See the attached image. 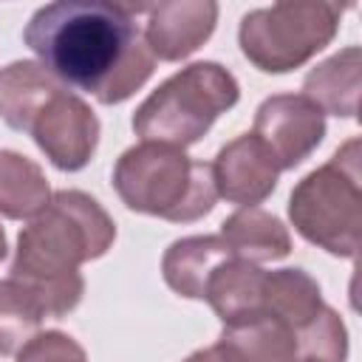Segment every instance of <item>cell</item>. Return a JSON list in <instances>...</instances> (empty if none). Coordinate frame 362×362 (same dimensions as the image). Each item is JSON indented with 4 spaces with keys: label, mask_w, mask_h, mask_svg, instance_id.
<instances>
[{
    "label": "cell",
    "mask_w": 362,
    "mask_h": 362,
    "mask_svg": "<svg viewBox=\"0 0 362 362\" xmlns=\"http://www.w3.org/2000/svg\"><path fill=\"white\" fill-rule=\"evenodd\" d=\"M48 201L51 192L42 170L14 150H0V215L14 221L34 218Z\"/></svg>",
    "instance_id": "18"
},
{
    "label": "cell",
    "mask_w": 362,
    "mask_h": 362,
    "mask_svg": "<svg viewBox=\"0 0 362 362\" xmlns=\"http://www.w3.org/2000/svg\"><path fill=\"white\" fill-rule=\"evenodd\" d=\"M28 133L59 170H82L96 150L99 122L79 96L59 88L37 110Z\"/></svg>",
    "instance_id": "7"
},
{
    "label": "cell",
    "mask_w": 362,
    "mask_h": 362,
    "mask_svg": "<svg viewBox=\"0 0 362 362\" xmlns=\"http://www.w3.org/2000/svg\"><path fill=\"white\" fill-rule=\"evenodd\" d=\"M277 175L280 164L255 133H243L229 141L212 164L218 195L243 206H255L266 195H272V189L277 187Z\"/></svg>",
    "instance_id": "9"
},
{
    "label": "cell",
    "mask_w": 362,
    "mask_h": 362,
    "mask_svg": "<svg viewBox=\"0 0 362 362\" xmlns=\"http://www.w3.org/2000/svg\"><path fill=\"white\" fill-rule=\"evenodd\" d=\"M294 362H322V359H294Z\"/></svg>",
    "instance_id": "24"
},
{
    "label": "cell",
    "mask_w": 362,
    "mask_h": 362,
    "mask_svg": "<svg viewBox=\"0 0 362 362\" xmlns=\"http://www.w3.org/2000/svg\"><path fill=\"white\" fill-rule=\"evenodd\" d=\"M113 187L130 209L175 223L204 218L218 198L212 164L192 161L181 147L156 141H141L122 153Z\"/></svg>",
    "instance_id": "3"
},
{
    "label": "cell",
    "mask_w": 362,
    "mask_h": 362,
    "mask_svg": "<svg viewBox=\"0 0 362 362\" xmlns=\"http://www.w3.org/2000/svg\"><path fill=\"white\" fill-rule=\"evenodd\" d=\"M144 11L147 6L124 3H48L34 11L23 37L51 76L116 105L139 90L156 65L136 20Z\"/></svg>",
    "instance_id": "1"
},
{
    "label": "cell",
    "mask_w": 362,
    "mask_h": 362,
    "mask_svg": "<svg viewBox=\"0 0 362 362\" xmlns=\"http://www.w3.org/2000/svg\"><path fill=\"white\" fill-rule=\"evenodd\" d=\"M235 257L232 249L223 243L221 235H195L175 240L161 260L164 280L173 291L189 300H204V288L209 274L223 263Z\"/></svg>",
    "instance_id": "13"
},
{
    "label": "cell",
    "mask_w": 362,
    "mask_h": 362,
    "mask_svg": "<svg viewBox=\"0 0 362 362\" xmlns=\"http://www.w3.org/2000/svg\"><path fill=\"white\" fill-rule=\"evenodd\" d=\"M342 6L325 0H291L249 11L240 23V51L266 74H286L322 51L339 25Z\"/></svg>",
    "instance_id": "6"
},
{
    "label": "cell",
    "mask_w": 362,
    "mask_h": 362,
    "mask_svg": "<svg viewBox=\"0 0 362 362\" xmlns=\"http://www.w3.org/2000/svg\"><path fill=\"white\" fill-rule=\"evenodd\" d=\"M359 85H362V51L359 45H348L305 76L303 96L311 99L322 113L351 119L359 110Z\"/></svg>",
    "instance_id": "14"
},
{
    "label": "cell",
    "mask_w": 362,
    "mask_h": 362,
    "mask_svg": "<svg viewBox=\"0 0 362 362\" xmlns=\"http://www.w3.org/2000/svg\"><path fill=\"white\" fill-rule=\"evenodd\" d=\"M17 362H88L82 345L59 331H45L31 337L20 351Z\"/></svg>",
    "instance_id": "21"
},
{
    "label": "cell",
    "mask_w": 362,
    "mask_h": 362,
    "mask_svg": "<svg viewBox=\"0 0 362 362\" xmlns=\"http://www.w3.org/2000/svg\"><path fill=\"white\" fill-rule=\"evenodd\" d=\"M6 257V235H3V226H0V260Z\"/></svg>",
    "instance_id": "23"
},
{
    "label": "cell",
    "mask_w": 362,
    "mask_h": 362,
    "mask_svg": "<svg viewBox=\"0 0 362 362\" xmlns=\"http://www.w3.org/2000/svg\"><path fill=\"white\" fill-rule=\"evenodd\" d=\"M235 76L218 62H195L158 85L136 110L133 130L141 141L187 147L195 144L212 122L238 102Z\"/></svg>",
    "instance_id": "5"
},
{
    "label": "cell",
    "mask_w": 362,
    "mask_h": 362,
    "mask_svg": "<svg viewBox=\"0 0 362 362\" xmlns=\"http://www.w3.org/2000/svg\"><path fill=\"white\" fill-rule=\"evenodd\" d=\"M113 238L110 215L90 195L62 189L23 226L11 277L37 297L45 317H62L85 291L79 263L102 257Z\"/></svg>",
    "instance_id": "2"
},
{
    "label": "cell",
    "mask_w": 362,
    "mask_h": 362,
    "mask_svg": "<svg viewBox=\"0 0 362 362\" xmlns=\"http://www.w3.org/2000/svg\"><path fill=\"white\" fill-rule=\"evenodd\" d=\"M144 42L156 59H184L204 45L218 20V6L209 0H173L147 6Z\"/></svg>",
    "instance_id": "10"
},
{
    "label": "cell",
    "mask_w": 362,
    "mask_h": 362,
    "mask_svg": "<svg viewBox=\"0 0 362 362\" xmlns=\"http://www.w3.org/2000/svg\"><path fill=\"white\" fill-rule=\"evenodd\" d=\"M263 283L266 272L249 260L229 257L206 280L204 300L215 308L223 325L243 322L263 314Z\"/></svg>",
    "instance_id": "12"
},
{
    "label": "cell",
    "mask_w": 362,
    "mask_h": 362,
    "mask_svg": "<svg viewBox=\"0 0 362 362\" xmlns=\"http://www.w3.org/2000/svg\"><path fill=\"white\" fill-rule=\"evenodd\" d=\"M348 334L334 308H322L320 317L297 334V359H322V362H345Z\"/></svg>",
    "instance_id": "20"
},
{
    "label": "cell",
    "mask_w": 362,
    "mask_h": 362,
    "mask_svg": "<svg viewBox=\"0 0 362 362\" xmlns=\"http://www.w3.org/2000/svg\"><path fill=\"white\" fill-rule=\"evenodd\" d=\"M325 308L320 286L303 269L266 272L263 283V314L286 322L294 334H303Z\"/></svg>",
    "instance_id": "16"
},
{
    "label": "cell",
    "mask_w": 362,
    "mask_h": 362,
    "mask_svg": "<svg viewBox=\"0 0 362 362\" xmlns=\"http://www.w3.org/2000/svg\"><path fill=\"white\" fill-rule=\"evenodd\" d=\"M62 82L37 62H11L0 71V116L8 127L25 130L45 99L59 90Z\"/></svg>",
    "instance_id": "17"
},
{
    "label": "cell",
    "mask_w": 362,
    "mask_h": 362,
    "mask_svg": "<svg viewBox=\"0 0 362 362\" xmlns=\"http://www.w3.org/2000/svg\"><path fill=\"white\" fill-rule=\"evenodd\" d=\"M215 348L226 362H294L297 334L286 322L260 314L223 325Z\"/></svg>",
    "instance_id": "11"
},
{
    "label": "cell",
    "mask_w": 362,
    "mask_h": 362,
    "mask_svg": "<svg viewBox=\"0 0 362 362\" xmlns=\"http://www.w3.org/2000/svg\"><path fill=\"white\" fill-rule=\"evenodd\" d=\"M252 133L269 147L280 170H291L322 141L325 113L303 93H277L257 107Z\"/></svg>",
    "instance_id": "8"
},
{
    "label": "cell",
    "mask_w": 362,
    "mask_h": 362,
    "mask_svg": "<svg viewBox=\"0 0 362 362\" xmlns=\"http://www.w3.org/2000/svg\"><path fill=\"white\" fill-rule=\"evenodd\" d=\"M45 311L37 297L14 277L0 280V356L20 351L42 322Z\"/></svg>",
    "instance_id": "19"
},
{
    "label": "cell",
    "mask_w": 362,
    "mask_h": 362,
    "mask_svg": "<svg viewBox=\"0 0 362 362\" xmlns=\"http://www.w3.org/2000/svg\"><path fill=\"white\" fill-rule=\"evenodd\" d=\"M184 362H226L221 354H218V348L212 345V348H204V351H195L192 356H187Z\"/></svg>",
    "instance_id": "22"
},
{
    "label": "cell",
    "mask_w": 362,
    "mask_h": 362,
    "mask_svg": "<svg viewBox=\"0 0 362 362\" xmlns=\"http://www.w3.org/2000/svg\"><path fill=\"white\" fill-rule=\"evenodd\" d=\"M221 238L235 257L249 263L277 260L291 252L288 229L280 223V218L257 206H243L235 215H229L221 226Z\"/></svg>",
    "instance_id": "15"
},
{
    "label": "cell",
    "mask_w": 362,
    "mask_h": 362,
    "mask_svg": "<svg viewBox=\"0 0 362 362\" xmlns=\"http://www.w3.org/2000/svg\"><path fill=\"white\" fill-rule=\"evenodd\" d=\"M294 229L320 249L356 257L362 243L359 139L345 141L328 164L308 173L288 198Z\"/></svg>",
    "instance_id": "4"
}]
</instances>
